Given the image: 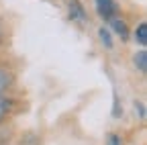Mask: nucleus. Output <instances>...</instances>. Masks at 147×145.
<instances>
[{
  "label": "nucleus",
  "instance_id": "obj_1",
  "mask_svg": "<svg viewBox=\"0 0 147 145\" xmlns=\"http://www.w3.org/2000/svg\"><path fill=\"white\" fill-rule=\"evenodd\" d=\"M94 4H96V12L104 21L115 19V12H117V2L115 0H94Z\"/></svg>",
  "mask_w": 147,
  "mask_h": 145
},
{
  "label": "nucleus",
  "instance_id": "obj_2",
  "mask_svg": "<svg viewBox=\"0 0 147 145\" xmlns=\"http://www.w3.org/2000/svg\"><path fill=\"white\" fill-rule=\"evenodd\" d=\"M67 10H69V19L74 23H86V10L78 0H71L67 4Z\"/></svg>",
  "mask_w": 147,
  "mask_h": 145
},
{
  "label": "nucleus",
  "instance_id": "obj_3",
  "mask_svg": "<svg viewBox=\"0 0 147 145\" xmlns=\"http://www.w3.org/2000/svg\"><path fill=\"white\" fill-rule=\"evenodd\" d=\"M10 86H12V71L4 65H0V94L8 90Z\"/></svg>",
  "mask_w": 147,
  "mask_h": 145
},
{
  "label": "nucleus",
  "instance_id": "obj_4",
  "mask_svg": "<svg viewBox=\"0 0 147 145\" xmlns=\"http://www.w3.org/2000/svg\"><path fill=\"white\" fill-rule=\"evenodd\" d=\"M110 27L115 29V33L119 35L123 41L129 37V29H127V25H125V21H123V19H110Z\"/></svg>",
  "mask_w": 147,
  "mask_h": 145
},
{
  "label": "nucleus",
  "instance_id": "obj_5",
  "mask_svg": "<svg viewBox=\"0 0 147 145\" xmlns=\"http://www.w3.org/2000/svg\"><path fill=\"white\" fill-rule=\"evenodd\" d=\"M133 63H135V67L141 71V74H145V69H147V53H145L143 49L135 53V57H133Z\"/></svg>",
  "mask_w": 147,
  "mask_h": 145
},
{
  "label": "nucleus",
  "instance_id": "obj_6",
  "mask_svg": "<svg viewBox=\"0 0 147 145\" xmlns=\"http://www.w3.org/2000/svg\"><path fill=\"white\" fill-rule=\"evenodd\" d=\"M135 41L141 47H145V43H147V25L145 23H139L137 25V29H135Z\"/></svg>",
  "mask_w": 147,
  "mask_h": 145
},
{
  "label": "nucleus",
  "instance_id": "obj_7",
  "mask_svg": "<svg viewBox=\"0 0 147 145\" xmlns=\"http://www.w3.org/2000/svg\"><path fill=\"white\" fill-rule=\"evenodd\" d=\"M98 37H100V41H102V45H104V47H113V39H110L108 29L100 27V29H98Z\"/></svg>",
  "mask_w": 147,
  "mask_h": 145
},
{
  "label": "nucleus",
  "instance_id": "obj_8",
  "mask_svg": "<svg viewBox=\"0 0 147 145\" xmlns=\"http://www.w3.org/2000/svg\"><path fill=\"white\" fill-rule=\"evenodd\" d=\"M8 111H10V102H8V98H4L2 94H0V121H2V119L8 115Z\"/></svg>",
  "mask_w": 147,
  "mask_h": 145
},
{
  "label": "nucleus",
  "instance_id": "obj_9",
  "mask_svg": "<svg viewBox=\"0 0 147 145\" xmlns=\"http://www.w3.org/2000/svg\"><path fill=\"white\" fill-rule=\"evenodd\" d=\"M108 145H121V137L119 135H110L108 137Z\"/></svg>",
  "mask_w": 147,
  "mask_h": 145
},
{
  "label": "nucleus",
  "instance_id": "obj_10",
  "mask_svg": "<svg viewBox=\"0 0 147 145\" xmlns=\"http://www.w3.org/2000/svg\"><path fill=\"white\" fill-rule=\"evenodd\" d=\"M0 37H2V27H0Z\"/></svg>",
  "mask_w": 147,
  "mask_h": 145
}]
</instances>
